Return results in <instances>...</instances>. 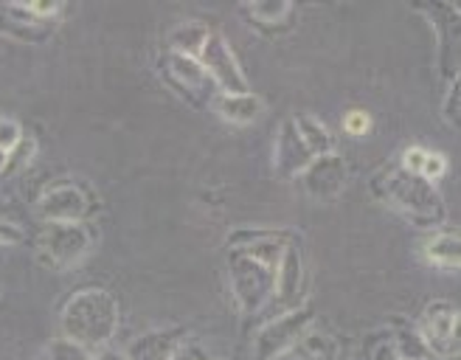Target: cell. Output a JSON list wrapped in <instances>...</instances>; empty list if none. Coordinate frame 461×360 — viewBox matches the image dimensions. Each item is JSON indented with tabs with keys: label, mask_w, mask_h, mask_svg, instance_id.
<instances>
[{
	"label": "cell",
	"mask_w": 461,
	"mask_h": 360,
	"mask_svg": "<svg viewBox=\"0 0 461 360\" xmlns=\"http://www.w3.org/2000/svg\"><path fill=\"white\" fill-rule=\"evenodd\" d=\"M445 172H447V161H445V155L428 152V155H425V164H422V172H420V177H425L428 184H430V180H439Z\"/></svg>",
	"instance_id": "20"
},
{
	"label": "cell",
	"mask_w": 461,
	"mask_h": 360,
	"mask_svg": "<svg viewBox=\"0 0 461 360\" xmlns=\"http://www.w3.org/2000/svg\"><path fill=\"white\" fill-rule=\"evenodd\" d=\"M20 237H23V234H20L17 225L0 220V245H14V242H20Z\"/></svg>",
	"instance_id": "24"
},
{
	"label": "cell",
	"mask_w": 461,
	"mask_h": 360,
	"mask_svg": "<svg viewBox=\"0 0 461 360\" xmlns=\"http://www.w3.org/2000/svg\"><path fill=\"white\" fill-rule=\"evenodd\" d=\"M197 62L203 65V71L209 74V79L220 85L222 96H242V94H250L248 79H245V74H242V68H240L234 51L228 49L225 37L209 34V40H205V45H203V51H200Z\"/></svg>",
	"instance_id": "4"
},
{
	"label": "cell",
	"mask_w": 461,
	"mask_h": 360,
	"mask_svg": "<svg viewBox=\"0 0 461 360\" xmlns=\"http://www.w3.org/2000/svg\"><path fill=\"white\" fill-rule=\"evenodd\" d=\"M40 251L57 267H74L90 251V234L82 222H45Z\"/></svg>",
	"instance_id": "3"
},
{
	"label": "cell",
	"mask_w": 461,
	"mask_h": 360,
	"mask_svg": "<svg viewBox=\"0 0 461 360\" xmlns=\"http://www.w3.org/2000/svg\"><path fill=\"white\" fill-rule=\"evenodd\" d=\"M445 119L450 122V127H458V85L453 82L447 90V104H445Z\"/></svg>",
	"instance_id": "23"
},
{
	"label": "cell",
	"mask_w": 461,
	"mask_h": 360,
	"mask_svg": "<svg viewBox=\"0 0 461 360\" xmlns=\"http://www.w3.org/2000/svg\"><path fill=\"white\" fill-rule=\"evenodd\" d=\"M458 254L461 251H458V234L456 231L433 237L425 248V256L433 265H442V267H458Z\"/></svg>",
	"instance_id": "16"
},
{
	"label": "cell",
	"mask_w": 461,
	"mask_h": 360,
	"mask_svg": "<svg viewBox=\"0 0 461 360\" xmlns=\"http://www.w3.org/2000/svg\"><path fill=\"white\" fill-rule=\"evenodd\" d=\"M312 324V315L307 310H290L276 315L273 321L265 324V329L257 338V360H276L282 357L298 338H302Z\"/></svg>",
	"instance_id": "5"
},
{
	"label": "cell",
	"mask_w": 461,
	"mask_h": 360,
	"mask_svg": "<svg viewBox=\"0 0 461 360\" xmlns=\"http://www.w3.org/2000/svg\"><path fill=\"white\" fill-rule=\"evenodd\" d=\"M262 99L257 94H242V96H220L217 102V112L225 122L234 124H250L259 119L262 112Z\"/></svg>",
	"instance_id": "12"
},
{
	"label": "cell",
	"mask_w": 461,
	"mask_h": 360,
	"mask_svg": "<svg viewBox=\"0 0 461 360\" xmlns=\"http://www.w3.org/2000/svg\"><path fill=\"white\" fill-rule=\"evenodd\" d=\"M279 360H307V357H302V355H295V352H285Z\"/></svg>",
	"instance_id": "29"
},
{
	"label": "cell",
	"mask_w": 461,
	"mask_h": 360,
	"mask_svg": "<svg viewBox=\"0 0 461 360\" xmlns=\"http://www.w3.org/2000/svg\"><path fill=\"white\" fill-rule=\"evenodd\" d=\"M304 192L315 202H330L338 197L346 186V161L338 152L318 155L310 161V166L302 172Z\"/></svg>",
	"instance_id": "7"
},
{
	"label": "cell",
	"mask_w": 461,
	"mask_h": 360,
	"mask_svg": "<svg viewBox=\"0 0 461 360\" xmlns=\"http://www.w3.org/2000/svg\"><path fill=\"white\" fill-rule=\"evenodd\" d=\"M90 360H127V355L119 349H102L96 355H90Z\"/></svg>",
	"instance_id": "27"
},
{
	"label": "cell",
	"mask_w": 461,
	"mask_h": 360,
	"mask_svg": "<svg viewBox=\"0 0 461 360\" xmlns=\"http://www.w3.org/2000/svg\"><path fill=\"white\" fill-rule=\"evenodd\" d=\"M368 127H372V119H368V112H366V110H352V112H346L343 130L349 132V135H366Z\"/></svg>",
	"instance_id": "21"
},
{
	"label": "cell",
	"mask_w": 461,
	"mask_h": 360,
	"mask_svg": "<svg viewBox=\"0 0 461 360\" xmlns=\"http://www.w3.org/2000/svg\"><path fill=\"white\" fill-rule=\"evenodd\" d=\"M312 158L315 155L302 141V135H298L293 119L285 122L279 130V141H276V166H279V172L282 175H302L310 166Z\"/></svg>",
	"instance_id": "10"
},
{
	"label": "cell",
	"mask_w": 461,
	"mask_h": 360,
	"mask_svg": "<svg viewBox=\"0 0 461 360\" xmlns=\"http://www.w3.org/2000/svg\"><path fill=\"white\" fill-rule=\"evenodd\" d=\"M248 12L259 22H282L285 17H290L293 6L285 4V0H279V4H250Z\"/></svg>",
	"instance_id": "18"
},
{
	"label": "cell",
	"mask_w": 461,
	"mask_h": 360,
	"mask_svg": "<svg viewBox=\"0 0 461 360\" xmlns=\"http://www.w3.org/2000/svg\"><path fill=\"white\" fill-rule=\"evenodd\" d=\"M49 360H90V355L71 338H57L49 344Z\"/></svg>",
	"instance_id": "17"
},
{
	"label": "cell",
	"mask_w": 461,
	"mask_h": 360,
	"mask_svg": "<svg viewBox=\"0 0 461 360\" xmlns=\"http://www.w3.org/2000/svg\"><path fill=\"white\" fill-rule=\"evenodd\" d=\"M180 332L177 329H155L141 335L130 346L127 360H172L175 349L180 346Z\"/></svg>",
	"instance_id": "11"
},
{
	"label": "cell",
	"mask_w": 461,
	"mask_h": 360,
	"mask_svg": "<svg viewBox=\"0 0 461 360\" xmlns=\"http://www.w3.org/2000/svg\"><path fill=\"white\" fill-rule=\"evenodd\" d=\"M375 194L385 200L388 206H394L413 222H439L445 217L442 200L436 194V189L420 175H408L397 166H385L372 184Z\"/></svg>",
	"instance_id": "2"
},
{
	"label": "cell",
	"mask_w": 461,
	"mask_h": 360,
	"mask_svg": "<svg viewBox=\"0 0 461 360\" xmlns=\"http://www.w3.org/2000/svg\"><path fill=\"white\" fill-rule=\"evenodd\" d=\"M6 164H9V152H4V149H0V172L6 169Z\"/></svg>",
	"instance_id": "28"
},
{
	"label": "cell",
	"mask_w": 461,
	"mask_h": 360,
	"mask_svg": "<svg viewBox=\"0 0 461 360\" xmlns=\"http://www.w3.org/2000/svg\"><path fill=\"white\" fill-rule=\"evenodd\" d=\"M20 141H23V127L14 119H6V116L0 119V149L12 152L20 147Z\"/></svg>",
	"instance_id": "19"
},
{
	"label": "cell",
	"mask_w": 461,
	"mask_h": 360,
	"mask_svg": "<svg viewBox=\"0 0 461 360\" xmlns=\"http://www.w3.org/2000/svg\"><path fill=\"white\" fill-rule=\"evenodd\" d=\"M172 360H205V352H203L200 346H194V344H189V346H177L175 355H172Z\"/></svg>",
	"instance_id": "25"
},
{
	"label": "cell",
	"mask_w": 461,
	"mask_h": 360,
	"mask_svg": "<svg viewBox=\"0 0 461 360\" xmlns=\"http://www.w3.org/2000/svg\"><path fill=\"white\" fill-rule=\"evenodd\" d=\"M167 71L175 74V79L183 85V87H189V90H203L205 87V79H209V74L203 71V65L197 59H189V57H180V54H172Z\"/></svg>",
	"instance_id": "15"
},
{
	"label": "cell",
	"mask_w": 461,
	"mask_h": 360,
	"mask_svg": "<svg viewBox=\"0 0 461 360\" xmlns=\"http://www.w3.org/2000/svg\"><path fill=\"white\" fill-rule=\"evenodd\" d=\"M298 135H302V141L307 144V149L318 158V155H327V152H335V139L330 135V130L321 124L315 116H295L293 119Z\"/></svg>",
	"instance_id": "13"
},
{
	"label": "cell",
	"mask_w": 461,
	"mask_h": 360,
	"mask_svg": "<svg viewBox=\"0 0 461 360\" xmlns=\"http://www.w3.org/2000/svg\"><path fill=\"white\" fill-rule=\"evenodd\" d=\"M417 360H436V357H417Z\"/></svg>",
	"instance_id": "30"
},
{
	"label": "cell",
	"mask_w": 461,
	"mask_h": 360,
	"mask_svg": "<svg viewBox=\"0 0 461 360\" xmlns=\"http://www.w3.org/2000/svg\"><path fill=\"white\" fill-rule=\"evenodd\" d=\"M62 332L79 346H104L119 327V307L107 290L90 287L74 292L62 307Z\"/></svg>",
	"instance_id": "1"
},
{
	"label": "cell",
	"mask_w": 461,
	"mask_h": 360,
	"mask_svg": "<svg viewBox=\"0 0 461 360\" xmlns=\"http://www.w3.org/2000/svg\"><path fill=\"white\" fill-rule=\"evenodd\" d=\"M302 290H304L302 254H298L295 245H285L279 265H276V279H273L276 302H279V307H287V312H290L293 307L302 304Z\"/></svg>",
	"instance_id": "8"
},
{
	"label": "cell",
	"mask_w": 461,
	"mask_h": 360,
	"mask_svg": "<svg viewBox=\"0 0 461 360\" xmlns=\"http://www.w3.org/2000/svg\"><path fill=\"white\" fill-rule=\"evenodd\" d=\"M425 149L422 147H408L402 152V161H400V169L408 172V175H420L422 172V164H425Z\"/></svg>",
	"instance_id": "22"
},
{
	"label": "cell",
	"mask_w": 461,
	"mask_h": 360,
	"mask_svg": "<svg viewBox=\"0 0 461 360\" xmlns=\"http://www.w3.org/2000/svg\"><path fill=\"white\" fill-rule=\"evenodd\" d=\"M37 209L45 222H82L87 214V194L74 184H62L45 192Z\"/></svg>",
	"instance_id": "9"
},
{
	"label": "cell",
	"mask_w": 461,
	"mask_h": 360,
	"mask_svg": "<svg viewBox=\"0 0 461 360\" xmlns=\"http://www.w3.org/2000/svg\"><path fill=\"white\" fill-rule=\"evenodd\" d=\"M209 29L203 26V22H183V26H177L175 32H172V49H175V54H180V57H189V59H197L200 57V51H203V45H205V40H209Z\"/></svg>",
	"instance_id": "14"
},
{
	"label": "cell",
	"mask_w": 461,
	"mask_h": 360,
	"mask_svg": "<svg viewBox=\"0 0 461 360\" xmlns=\"http://www.w3.org/2000/svg\"><path fill=\"white\" fill-rule=\"evenodd\" d=\"M375 360H402V357H400V352H397L394 344H383V346H377Z\"/></svg>",
	"instance_id": "26"
},
{
	"label": "cell",
	"mask_w": 461,
	"mask_h": 360,
	"mask_svg": "<svg viewBox=\"0 0 461 360\" xmlns=\"http://www.w3.org/2000/svg\"><path fill=\"white\" fill-rule=\"evenodd\" d=\"M422 344L430 355L447 357L458 352V310L450 302H433L422 315Z\"/></svg>",
	"instance_id": "6"
}]
</instances>
